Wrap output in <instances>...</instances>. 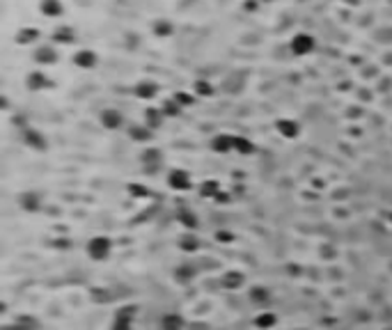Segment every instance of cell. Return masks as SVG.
Instances as JSON below:
<instances>
[{"instance_id":"1","label":"cell","mask_w":392,"mask_h":330,"mask_svg":"<svg viewBox=\"0 0 392 330\" xmlns=\"http://www.w3.org/2000/svg\"><path fill=\"white\" fill-rule=\"evenodd\" d=\"M314 51V37L307 33H298L291 39V53L294 55H307Z\"/></svg>"},{"instance_id":"2","label":"cell","mask_w":392,"mask_h":330,"mask_svg":"<svg viewBox=\"0 0 392 330\" xmlns=\"http://www.w3.org/2000/svg\"><path fill=\"white\" fill-rule=\"evenodd\" d=\"M87 252H90V257H94V259H106L110 252V241L106 236H97L90 241V245H87Z\"/></svg>"},{"instance_id":"3","label":"cell","mask_w":392,"mask_h":330,"mask_svg":"<svg viewBox=\"0 0 392 330\" xmlns=\"http://www.w3.org/2000/svg\"><path fill=\"white\" fill-rule=\"evenodd\" d=\"M168 184L172 190H188L191 188V174L184 172V170H172L168 174Z\"/></svg>"},{"instance_id":"4","label":"cell","mask_w":392,"mask_h":330,"mask_svg":"<svg viewBox=\"0 0 392 330\" xmlns=\"http://www.w3.org/2000/svg\"><path fill=\"white\" fill-rule=\"evenodd\" d=\"M142 163H145V170H149V172H156L158 165L163 163V156H161V152H158V149L149 147V149H145V152H142Z\"/></svg>"},{"instance_id":"5","label":"cell","mask_w":392,"mask_h":330,"mask_svg":"<svg viewBox=\"0 0 392 330\" xmlns=\"http://www.w3.org/2000/svg\"><path fill=\"white\" fill-rule=\"evenodd\" d=\"M35 62H37V65H44V67L55 65V62H58V53H55L53 46H42V49L35 51Z\"/></svg>"},{"instance_id":"6","label":"cell","mask_w":392,"mask_h":330,"mask_svg":"<svg viewBox=\"0 0 392 330\" xmlns=\"http://www.w3.org/2000/svg\"><path fill=\"white\" fill-rule=\"evenodd\" d=\"M275 129H278V133L284 138H296L300 133V124L294 122V119H278Z\"/></svg>"},{"instance_id":"7","label":"cell","mask_w":392,"mask_h":330,"mask_svg":"<svg viewBox=\"0 0 392 330\" xmlns=\"http://www.w3.org/2000/svg\"><path fill=\"white\" fill-rule=\"evenodd\" d=\"M74 65L81 67V69H92V67L97 65V55H94V51L83 49L74 55Z\"/></svg>"},{"instance_id":"8","label":"cell","mask_w":392,"mask_h":330,"mask_svg":"<svg viewBox=\"0 0 392 330\" xmlns=\"http://www.w3.org/2000/svg\"><path fill=\"white\" fill-rule=\"evenodd\" d=\"M133 92H136L138 99H154L158 92V85L154 81H140L136 87H133Z\"/></svg>"},{"instance_id":"9","label":"cell","mask_w":392,"mask_h":330,"mask_svg":"<svg viewBox=\"0 0 392 330\" xmlns=\"http://www.w3.org/2000/svg\"><path fill=\"white\" fill-rule=\"evenodd\" d=\"M101 124L106 126V129H120L122 126V113L120 110H115V108H108V110H104L101 113Z\"/></svg>"},{"instance_id":"10","label":"cell","mask_w":392,"mask_h":330,"mask_svg":"<svg viewBox=\"0 0 392 330\" xmlns=\"http://www.w3.org/2000/svg\"><path fill=\"white\" fill-rule=\"evenodd\" d=\"M21 206L26 211H39V206H42V195L30 190V193H23L21 195Z\"/></svg>"},{"instance_id":"11","label":"cell","mask_w":392,"mask_h":330,"mask_svg":"<svg viewBox=\"0 0 392 330\" xmlns=\"http://www.w3.org/2000/svg\"><path fill=\"white\" fill-rule=\"evenodd\" d=\"M211 149L213 152H220V154H227L234 149V138L232 136H216L211 140Z\"/></svg>"},{"instance_id":"12","label":"cell","mask_w":392,"mask_h":330,"mask_svg":"<svg viewBox=\"0 0 392 330\" xmlns=\"http://www.w3.org/2000/svg\"><path fill=\"white\" fill-rule=\"evenodd\" d=\"M23 140H26L28 147H33V149H46V140H44V136H42V133H37L35 129H26Z\"/></svg>"},{"instance_id":"13","label":"cell","mask_w":392,"mask_h":330,"mask_svg":"<svg viewBox=\"0 0 392 330\" xmlns=\"http://www.w3.org/2000/svg\"><path fill=\"white\" fill-rule=\"evenodd\" d=\"M39 10H42L44 17L55 19V17H60V14H62V3H60V0H42Z\"/></svg>"},{"instance_id":"14","label":"cell","mask_w":392,"mask_h":330,"mask_svg":"<svg viewBox=\"0 0 392 330\" xmlns=\"http://www.w3.org/2000/svg\"><path fill=\"white\" fill-rule=\"evenodd\" d=\"M53 39L58 44H74V39H76V33H74V28L62 26V28H58V30H53Z\"/></svg>"},{"instance_id":"15","label":"cell","mask_w":392,"mask_h":330,"mask_svg":"<svg viewBox=\"0 0 392 330\" xmlns=\"http://www.w3.org/2000/svg\"><path fill=\"white\" fill-rule=\"evenodd\" d=\"M26 85L33 90V92H39V90H44V87L49 85V81H46V76H44L42 71H33L30 76H28Z\"/></svg>"},{"instance_id":"16","label":"cell","mask_w":392,"mask_h":330,"mask_svg":"<svg viewBox=\"0 0 392 330\" xmlns=\"http://www.w3.org/2000/svg\"><path fill=\"white\" fill-rule=\"evenodd\" d=\"M161 328L163 330H181L184 328V319H181L179 314H165L163 319H161Z\"/></svg>"},{"instance_id":"17","label":"cell","mask_w":392,"mask_h":330,"mask_svg":"<svg viewBox=\"0 0 392 330\" xmlns=\"http://www.w3.org/2000/svg\"><path fill=\"white\" fill-rule=\"evenodd\" d=\"M39 30L37 28H23V30H19L17 33V42L19 44H33V42H37L39 39Z\"/></svg>"},{"instance_id":"18","label":"cell","mask_w":392,"mask_h":330,"mask_svg":"<svg viewBox=\"0 0 392 330\" xmlns=\"http://www.w3.org/2000/svg\"><path fill=\"white\" fill-rule=\"evenodd\" d=\"M161 119H163V110H158V108H147V110H145V126L156 129V126L161 124Z\"/></svg>"},{"instance_id":"19","label":"cell","mask_w":392,"mask_h":330,"mask_svg":"<svg viewBox=\"0 0 392 330\" xmlns=\"http://www.w3.org/2000/svg\"><path fill=\"white\" fill-rule=\"evenodd\" d=\"M129 136L133 138V140H138V142H147L149 138H152V131H149V126H138V124H133L129 129Z\"/></svg>"},{"instance_id":"20","label":"cell","mask_w":392,"mask_h":330,"mask_svg":"<svg viewBox=\"0 0 392 330\" xmlns=\"http://www.w3.org/2000/svg\"><path fill=\"white\" fill-rule=\"evenodd\" d=\"M234 152L239 154H245V156H250V154H255V145H252L248 138H234Z\"/></svg>"},{"instance_id":"21","label":"cell","mask_w":392,"mask_h":330,"mask_svg":"<svg viewBox=\"0 0 392 330\" xmlns=\"http://www.w3.org/2000/svg\"><path fill=\"white\" fill-rule=\"evenodd\" d=\"M172 23L170 21H165V19H161V21H156L154 23V35H156V37H170V35H172Z\"/></svg>"},{"instance_id":"22","label":"cell","mask_w":392,"mask_h":330,"mask_svg":"<svg viewBox=\"0 0 392 330\" xmlns=\"http://www.w3.org/2000/svg\"><path fill=\"white\" fill-rule=\"evenodd\" d=\"M223 284H225V287H229V289H236V287H241V284H243V275H241V273H236V271H229V273H225Z\"/></svg>"},{"instance_id":"23","label":"cell","mask_w":392,"mask_h":330,"mask_svg":"<svg viewBox=\"0 0 392 330\" xmlns=\"http://www.w3.org/2000/svg\"><path fill=\"white\" fill-rule=\"evenodd\" d=\"M200 195H204V197H213V195H220V186L216 184V181H204V186L200 188Z\"/></svg>"},{"instance_id":"24","label":"cell","mask_w":392,"mask_h":330,"mask_svg":"<svg viewBox=\"0 0 392 330\" xmlns=\"http://www.w3.org/2000/svg\"><path fill=\"white\" fill-rule=\"evenodd\" d=\"M179 110H181V106H179V101H177V99L163 103V115H165V117H177V115H179Z\"/></svg>"},{"instance_id":"25","label":"cell","mask_w":392,"mask_h":330,"mask_svg":"<svg viewBox=\"0 0 392 330\" xmlns=\"http://www.w3.org/2000/svg\"><path fill=\"white\" fill-rule=\"evenodd\" d=\"M255 323H257V328H271V325H275V316L273 314H261V316H257L255 319Z\"/></svg>"},{"instance_id":"26","label":"cell","mask_w":392,"mask_h":330,"mask_svg":"<svg viewBox=\"0 0 392 330\" xmlns=\"http://www.w3.org/2000/svg\"><path fill=\"white\" fill-rule=\"evenodd\" d=\"M179 218H181V222H184L186 227H197V218H195V213L193 211H188V209H186V211H181L179 213Z\"/></svg>"},{"instance_id":"27","label":"cell","mask_w":392,"mask_h":330,"mask_svg":"<svg viewBox=\"0 0 392 330\" xmlns=\"http://www.w3.org/2000/svg\"><path fill=\"white\" fill-rule=\"evenodd\" d=\"M195 92L200 94V97H211V94H213V87L209 85L207 81H197L195 83Z\"/></svg>"},{"instance_id":"28","label":"cell","mask_w":392,"mask_h":330,"mask_svg":"<svg viewBox=\"0 0 392 330\" xmlns=\"http://www.w3.org/2000/svg\"><path fill=\"white\" fill-rule=\"evenodd\" d=\"M250 298H252V300H255V303H266V300H268V298H271V296H268V291H266V289H252V291H250Z\"/></svg>"},{"instance_id":"29","label":"cell","mask_w":392,"mask_h":330,"mask_svg":"<svg viewBox=\"0 0 392 330\" xmlns=\"http://www.w3.org/2000/svg\"><path fill=\"white\" fill-rule=\"evenodd\" d=\"M181 248H186V250H195L197 248V241L193 236H186V241H181Z\"/></svg>"},{"instance_id":"30","label":"cell","mask_w":392,"mask_h":330,"mask_svg":"<svg viewBox=\"0 0 392 330\" xmlns=\"http://www.w3.org/2000/svg\"><path fill=\"white\" fill-rule=\"evenodd\" d=\"M216 238H218V241H223V243H229V241H232V234H227V232H218Z\"/></svg>"},{"instance_id":"31","label":"cell","mask_w":392,"mask_h":330,"mask_svg":"<svg viewBox=\"0 0 392 330\" xmlns=\"http://www.w3.org/2000/svg\"><path fill=\"white\" fill-rule=\"evenodd\" d=\"M179 273H181V280H191V277H193V271H191V268H188V266H186V268H179Z\"/></svg>"},{"instance_id":"32","label":"cell","mask_w":392,"mask_h":330,"mask_svg":"<svg viewBox=\"0 0 392 330\" xmlns=\"http://www.w3.org/2000/svg\"><path fill=\"white\" fill-rule=\"evenodd\" d=\"M5 330H19V328H5Z\"/></svg>"}]
</instances>
